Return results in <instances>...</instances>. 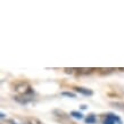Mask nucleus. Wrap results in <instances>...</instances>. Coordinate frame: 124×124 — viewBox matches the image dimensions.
Segmentation results:
<instances>
[{"label":"nucleus","mask_w":124,"mask_h":124,"mask_svg":"<svg viewBox=\"0 0 124 124\" xmlns=\"http://www.w3.org/2000/svg\"><path fill=\"white\" fill-rule=\"evenodd\" d=\"M15 90L17 91V92H19V93H22V94H32L33 93V90L31 89L30 86L27 85L26 83H19V84H17V85L15 86Z\"/></svg>","instance_id":"1"},{"label":"nucleus","mask_w":124,"mask_h":124,"mask_svg":"<svg viewBox=\"0 0 124 124\" xmlns=\"http://www.w3.org/2000/svg\"><path fill=\"white\" fill-rule=\"evenodd\" d=\"M104 124H116V123H121L120 117L116 116V115H113V114H109V115H106V118L102 122Z\"/></svg>","instance_id":"2"},{"label":"nucleus","mask_w":124,"mask_h":124,"mask_svg":"<svg viewBox=\"0 0 124 124\" xmlns=\"http://www.w3.org/2000/svg\"><path fill=\"white\" fill-rule=\"evenodd\" d=\"M74 90L79 93L83 94V96H92L93 94V91L90 90V89H86V88H82V86H75Z\"/></svg>","instance_id":"3"},{"label":"nucleus","mask_w":124,"mask_h":124,"mask_svg":"<svg viewBox=\"0 0 124 124\" xmlns=\"http://www.w3.org/2000/svg\"><path fill=\"white\" fill-rule=\"evenodd\" d=\"M15 100L16 101H18L19 104H23V105H25L27 102H30L32 100V97H15Z\"/></svg>","instance_id":"4"},{"label":"nucleus","mask_w":124,"mask_h":124,"mask_svg":"<svg viewBox=\"0 0 124 124\" xmlns=\"http://www.w3.org/2000/svg\"><path fill=\"white\" fill-rule=\"evenodd\" d=\"M71 116H73L74 118H78V120H81V118H83V115L80 112H76V110H73V112H71Z\"/></svg>","instance_id":"5"},{"label":"nucleus","mask_w":124,"mask_h":124,"mask_svg":"<svg viewBox=\"0 0 124 124\" xmlns=\"http://www.w3.org/2000/svg\"><path fill=\"white\" fill-rule=\"evenodd\" d=\"M85 123H88V124H94V123H96V116H94V115H90L89 117H86V118H85Z\"/></svg>","instance_id":"6"},{"label":"nucleus","mask_w":124,"mask_h":124,"mask_svg":"<svg viewBox=\"0 0 124 124\" xmlns=\"http://www.w3.org/2000/svg\"><path fill=\"white\" fill-rule=\"evenodd\" d=\"M62 94H63V96H66V97H70V98H75L76 97V94L74 93V92H71V91H63Z\"/></svg>","instance_id":"7"},{"label":"nucleus","mask_w":124,"mask_h":124,"mask_svg":"<svg viewBox=\"0 0 124 124\" xmlns=\"http://www.w3.org/2000/svg\"><path fill=\"white\" fill-rule=\"evenodd\" d=\"M82 74H89V73H91V72L93 71V68H81V70H79Z\"/></svg>","instance_id":"8"},{"label":"nucleus","mask_w":124,"mask_h":124,"mask_svg":"<svg viewBox=\"0 0 124 124\" xmlns=\"http://www.w3.org/2000/svg\"><path fill=\"white\" fill-rule=\"evenodd\" d=\"M74 71V68H65V73H67V74H72Z\"/></svg>","instance_id":"9"},{"label":"nucleus","mask_w":124,"mask_h":124,"mask_svg":"<svg viewBox=\"0 0 124 124\" xmlns=\"http://www.w3.org/2000/svg\"><path fill=\"white\" fill-rule=\"evenodd\" d=\"M0 116H1V118H5V117H6V115H5L4 113H1V114H0Z\"/></svg>","instance_id":"10"},{"label":"nucleus","mask_w":124,"mask_h":124,"mask_svg":"<svg viewBox=\"0 0 124 124\" xmlns=\"http://www.w3.org/2000/svg\"><path fill=\"white\" fill-rule=\"evenodd\" d=\"M81 109H86V106L85 105H82V106H81Z\"/></svg>","instance_id":"11"},{"label":"nucleus","mask_w":124,"mask_h":124,"mask_svg":"<svg viewBox=\"0 0 124 124\" xmlns=\"http://www.w3.org/2000/svg\"><path fill=\"white\" fill-rule=\"evenodd\" d=\"M11 124H16V123H14V122H11Z\"/></svg>","instance_id":"12"}]
</instances>
